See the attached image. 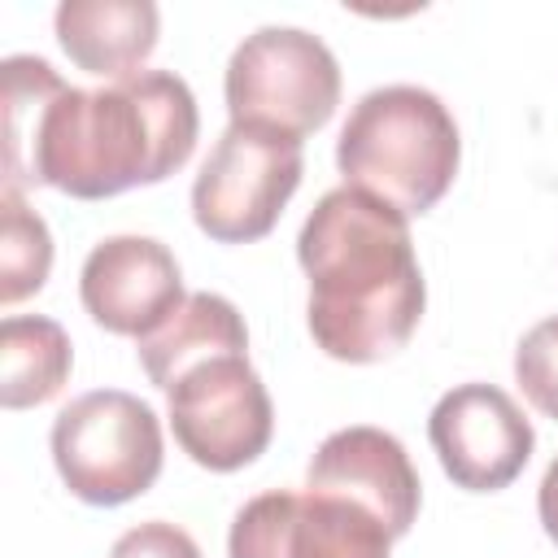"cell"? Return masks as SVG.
<instances>
[{
    "label": "cell",
    "instance_id": "1",
    "mask_svg": "<svg viewBox=\"0 0 558 558\" xmlns=\"http://www.w3.org/2000/svg\"><path fill=\"white\" fill-rule=\"evenodd\" d=\"M4 78V187H57L105 201L187 166L201 113L170 70H140L105 87H70L31 52L0 65Z\"/></svg>",
    "mask_w": 558,
    "mask_h": 558
},
{
    "label": "cell",
    "instance_id": "2",
    "mask_svg": "<svg viewBox=\"0 0 558 558\" xmlns=\"http://www.w3.org/2000/svg\"><path fill=\"white\" fill-rule=\"evenodd\" d=\"M296 262L310 279L305 323L327 357L371 366L401 353L418 331L427 283L410 218L371 192H323L301 222Z\"/></svg>",
    "mask_w": 558,
    "mask_h": 558
},
{
    "label": "cell",
    "instance_id": "3",
    "mask_svg": "<svg viewBox=\"0 0 558 558\" xmlns=\"http://www.w3.org/2000/svg\"><path fill=\"white\" fill-rule=\"evenodd\" d=\"M462 161V135L445 100L414 83H388L366 92L336 140V166L344 187L371 192L405 218L436 209L453 187Z\"/></svg>",
    "mask_w": 558,
    "mask_h": 558
},
{
    "label": "cell",
    "instance_id": "4",
    "mask_svg": "<svg viewBox=\"0 0 558 558\" xmlns=\"http://www.w3.org/2000/svg\"><path fill=\"white\" fill-rule=\"evenodd\" d=\"M52 462L61 484L87 506H122L148 493L161 475V418L148 401L122 388L74 397L52 418Z\"/></svg>",
    "mask_w": 558,
    "mask_h": 558
},
{
    "label": "cell",
    "instance_id": "5",
    "mask_svg": "<svg viewBox=\"0 0 558 558\" xmlns=\"http://www.w3.org/2000/svg\"><path fill=\"white\" fill-rule=\"evenodd\" d=\"M222 92L231 122L305 140L340 105V61L301 26H262L235 44Z\"/></svg>",
    "mask_w": 558,
    "mask_h": 558
},
{
    "label": "cell",
    "instance_id": "6",
    "mask_svg": "<svg viewBox=\"0 0 558 558\" xmlns=\"http://www.w3.org/2000/svg\"><path fill=\"white\" fill-rule=\"evenodd\" d=\"M301 174L305 153L296 135L231 122L192 183V218L218 244H253L275 231Z\"/></svg>",
    "mask_w": 558,
    "mask_h": 558
},
{
    "label": "cell",
    "instance_id": "7",
    "mask_svg": "<svg viewBox=\"0 0 558 558\" xmlns=\"http://www.w3.org/2000/svg\"><path fill=\"white\" fill-rule=\"evenodd\" d=\"M170 427L179 449L205 471H240L257 462L275 436V405L248 353H218L174 379Z\"/></svg>",
    "mask_w": 558,
    "mask_h": 558
},
{
    "label": "cell",
    "instance_id": "8",
    "mask_svg": "<svg viewBox=\"0 0 558 558\" xmlns=\"http://www.w3.org/2000/svg\"><path fill=\"white\" fill-rule=\"evenodd\" d=\"M392 532L336 493H257L231 519V558H388Z\"/></svg>",
    "mask_w": 558,
    "mask_h": 558
},
{
    "label": "cell",
    "instance_id": "9",
    "mask_svg": "<svg viewBox=\"0 0 558 558\" xmlns=\"http://www.w3.org/2000/svg\"><path fill=\"white\" fill-rule=\"evenodd\" d=\"M427 440L440 471L466 493H497L514 484L536 449V432L497 384L449 388L427 418Z\"/></svg>",
    "mask_w": 558,
    "mask_h": 558
},
{
    "label": "cell",
    "instance_id": "10",
    "mask_svg": "<svg viewBox=\"0 0 558 558\" xmlns=\"http://www.w3.org/2000/svg\"><path fill=\"white\" fill-rule=\"evenodd\" d=\"M78 296L96 327L144 340L183 305L187 292L183 270L161 240L109 235L87 253L78 270Z\"/></svg>",
    "mask_w": 558,
    "mask_h": 558
},
{
    "label": "cell",
    "instance_id": "11",
    "mask_svg": "<svg viewBox=\"0 0 558 558\" xmlns=\"http://www.w3.org/2000/svg\"><path fill=\"white\" fill-rule=\"evenodd\" d=\"M305 488L336 493V497L366 506L392 532V541L414 527L418 497H423V484H418V471H414L405 445L392 432L371 427V423L331 432L318 445V453L310 458Z\"/></svg>",
    "mask_w": 558,
    "mask_h": 558
},
{
    "label": "cell",
    "instance_id": "12",
    "mask_svg": "<svg viewBox=\"0 0 558 558\" xmlns=\"http://www.w3.org/2000/svg\"><path fill=\"white\" fill-rule=\"evenodd\" d=\"M61 52L96 78H131L157 48L161 13L153 0H61L57 4Z\"/></svg>",
    "mask_w": 558,
    "mask_h": 558
},
{
    "label": "cell",
    "instance_id": "13",
    "mask_svg": "<svg viewBox=\"0 0 558 558\" xmlns=\"http://www.w3.org/2000/svg\"><path fill=\"white\" fill-rule=\"evenodd\" d=\"M135 353H140L144 375L161 392H170L174 379L192 371L196 362H209L218 353H248V327H244V314L227 296L187 292L183 305L161 327L135 340Z\"/></svg>",
    "mask_w": 558,
    "mask_h": 558
},
{
    "label": "cell",
    "instance_id": "14",
    "mask_svg": "<svg viewBox=\"0 0 558 558\" xmlns=\"http://www.w3.org/2000/svg\"><path fill=\"white\" fill-rule=\"evenodd\" d=\"M74 366L70 336L57 318L9 314L0 323V405L31 410L52 401Z\"/></svg>",
    "mask_w": 558,
    "mask_h": 558
},
{
    "label": "cell",
    "instance_id": "15",
    "mask_svg": "<svg viewBox=\"0 0 558 558\" xmlns=\"http://www.w3.org/2000/svg\"><path fill=\"white\" fill-rule=\"evenodd\" d=\"M52 270V235L48 222L22 201L17 187L0 196V301L17 305L48 283Z\"/></svg>",
    "mask_w": 558,
    "mask_h": 558
},
{
    "label": "cell",
    "instance_id": "16",
    "mask_svg": "<svg viewBox=\"0 0 558 558\" xmlns=\"http://www.w3.org/2000/svg\"><path fill=\"white\" fill-rule=\"evenodd\" d=\"M514 379H519L523 397L545 418L558 423V314H549L523 331V340L514 349Z\"/></svg>",
    "mask_w": 558,
    "mask_h": 558
},
{
    "label": "cell",
    "instance_id": "17",
    "mask_svg": "<svg viewBox=\"0 0 558 558\" xmlns=\"http://www.w3.org/2000/svg\"><path fill=\"white\" fill-rule=\"evenodd\" d=\"M109 558H201V545L179 523L148 519V523H135L131 532H122L113 541Z\"/></svg>",
    "mask_w": 558,
    "mask_h": 558
},
{
    "label": "cell",
    "instance_id": "18",
    "mask_svg": "<svg viewBox=\"0 0 558 558\" xmlns=\"http://www.w3.org/2000/svg\"><path fill=\"white\" fill-rule=\"evenodd\" d=\"M536 510H541V527H545V536L558 545V458H554V462L545 466V475H541Z\"/></svg>",
    "mask_w": 558,
    "mask_h": 558
}]
</instances>
